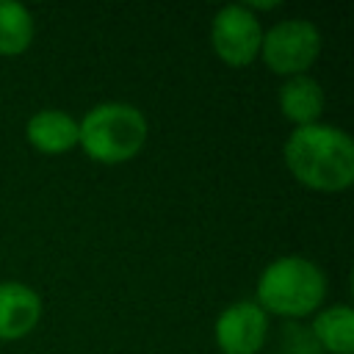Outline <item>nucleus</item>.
<instances>
[{
    "label": "nucleus",
    "mask_w": 354,
    "mask_h": 354,
    "mask_svg": "<svg viewBox=\"0 0 354 354\" xmlns=\"http://www.w3.org/2000/svg\"><path fill=\"white\" fill-rule=\"evenodd\" d=\"M310 335L315 346L326 354H351L354 351V313L348 304L321 307L310 321Z\"/></svg>",
    "instance_id": "nucleus-10"
},
{
    "label": "nucleus",
    "mask_w": 354,
    "mask_h": 354,
    "mask_svg": "<svg viewBox=\"0 0 354 354\" xmlns=\"http://www.w3.org/2000/svg\"><path fill=\"white\" fill-rule=\"evenodd\" d=\"M282 158L304 188L337 194L354 183V141L343 127L326 122L293 127L285 138Z\"/></svg>",
    "instance_id": "nucleus-1"
},
{
    "label": "nucleus",
    "mask_w": 354,
    "mask_h": 354,
    "mask_svg": "<svg viewBox=\"0 0 354 354\" xmlns=\"http://www.w3.org/2000/svg\"><path fill=\"white\" fill-rule=\"evenodd\" d=\"M263 25L243 3L221 6L210 22V47L227 66H249L260 58Z\"/></svg>",
    "instance_id": "nucleus-5"
},
{
    "label": "nucleus",
    "mask_w": 354,
    "mask_h": 354,
    "mask_svg": "<svg viewBox=\"0 0 354 354\" xmlns=\"http://www.w3.org/2000/svg\"><path fill=\"white\" fill-rule=\"evenodd\" d=\"M25 138L41 155H64L77 147V119L61 108L36 111L25 124Z\"/></svg>",
    "instance_id": "nucleus-8"
},
{
    "label": "nucleus",
    "mask_w": 354,
    "mask_h": 354,
    "mask_svg": "<svg viewBox=\"0 0 354 354\" xmlns=\"http://www.w3.org/2000/svg\"><path fill=\"white\" fill-rule=\"evenodd\" d=\"M282 343L288 346V354H321V348L315 346L310 329H301V326H296V324L285 326Z\"/></svg>",
    "instance_id": "nucleus-12"
},
{
    "label": "nucleus",
    "mask_w": 354,
    "mask_h": 354,
    "mask_svg": "<svg viewBox=\"0 0 354 354\" xmlns=\"http://www.w3.org/2000/svg\"><path fill=\"white\" fill-rule=\"evenodd\" d=\"M147 116L119 100L97 102L77 122V147L97 163L116 166L133 160L147 144Z\"/></svg>",
    "instance_id": "nucleus-3"
},
{
    "label": "nucleus",
    "mask_w": 354,
    "mask_h": 354,
    "mask_svg": "<svg viewBox=\"0 0 354 354\" xmlns=\"http://www.w3.org/2000/svg\"><path fill=\"white\" fill-rule=\"evenodd\" d=\"M36 33V22L28 6L0 0V55H22Z\"/></svg>",
    "instance_id": "nucleus-11"
},
{
    "label": "nucleus",
    "mask_w": 354,
    "mask_h": 354,
    "mask_svg": "<svg viewBox=\"0 0 354 354\" xmlns=\"http://www.w3.org/2000/svg\"><path fill=\"white\" fill-rule=\"evenodd\" d=\"M277 100H279L282 116L293 127H304V124L318 122L321 113H324V105H326L321 83L315 77H310V75L285 77V83L279 86V97Z\"/></svg>",
    "instance_id": "nucleus-9"
},
{
    "label": "nucleus",
    "mask_w": 354,
    "mask_h": 354,
    "mask_svg": "<svg viewBox=\"0 0 354 354\" xmlns=\"http://www.w3.org/2000/svg\"><path fill=\"white\" fill-rule=\"evenodd\" d=\"M41 318V296L17 279L0 282V340H19L36 329Z\"/></svg>",
    "instance_id": "nucleus-7"
},
{
    "label": "nucleus",
    "mask_w": 354,
    "mask_h": 354,
    "mask_svg": "<svg viewBox=\"0 0 354 354\" xmlns=\"http://www.w3.org/2000/svg\"><path fill=\"white\" fill-rule=\"evenodd\" d=\"M326 299V274L318 263L301 254H282L271 260L254 285V301L266 315L301 321L315 315Z\"/></svg>",
    "instance_id": "nucleus-2"
},
{
    "label": "nucleus",
    "mask_w": 354,
    "mask_h": 354,
    "mask_svg": "<svg viewBox=\"0 0 354 354\" xmlns=\"http://www.w3.org/2000/svg\"><path fill=\"white\" fill-rule=\"evenodd\" d=\"M318 53H321V30L315 28V22L304 17L279 19L268 30H263L260 58L274 75L282 77L307 75Z\"/></svg>",
    "instance_id": "nucleus-4"
},
{
    "label": "nucleus",
    "mask_w": 354,
    "mask_h": 354,
    "mask_svg": "<svg viewBox=\"0 0 354 354\" xmlns=\"http://www.w3.org/2000/svg\"><path fill=\"white\" fill-rule=\"evenodd\" d=\"M268 337V315L254 299L227 304L216 324L213 340L221 354H257Z\"/></svg>",
    "instance_id": "nucleus-6"
}]
</instances>
